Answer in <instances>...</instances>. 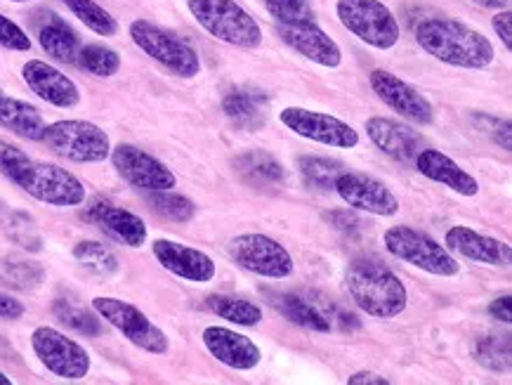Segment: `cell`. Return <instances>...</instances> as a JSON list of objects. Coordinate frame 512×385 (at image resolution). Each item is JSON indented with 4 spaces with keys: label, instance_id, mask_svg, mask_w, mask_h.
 <instances>
[{
    "label": "cell",
    "instance_id": "1",
    "mask_svg": "<svg viewBox=\"0 0 512 385\" xmlns=\"http://www.w3.org/2000/svg\"><path fill=\"white\" fill-rule=\"evenodd\" d=\"M416 41L437 62L458 69H487L496 50L487 36L451 17H428L416 26Z\"/></svg>",
    "mask_w": 512,
    "mask_h": 385
},
{
    "label": "cell",
    "instance_id": "2",
    "mask_svg": "<svg viewBox=\"0 0 512 385\" xmlns=\"http://www.w3.org/2000/svg\"><path fill=\"white\" fill-rule=\"evenodd\" d=\"M350 298L361 312L376 319H395L409 305V291L390 267L376 258L352 260L345 272Z\"/></svg>",
    "mask_w": 512,
    "mask_h": 385
},
{
    "label": "cell",
    "instance_id": "3",
    "mask_svg": "<svg viewBox=\"0 0 512 385\" xmlns=\"http://www.w3.org/2000/svg\"><path fill=\"white\" fill-rule=\"evenodd\" d=\"M187 8L199 26L222 43L244 50L262 45L260 24L236 0H187Z\"/></svg>",
    "mask_w": 512,
    "mask_h": 385
},
{
    "label": "cell",
    "instance_id": "4",
    "mask_svg": "<svg viewBox=\"0 0 512 385\" xmlns=\"http://www.w3.org/2000/svg\"><path fill=\"white\" fill-rule=\"evenodd\" d=\"M10 182H15V185L22 187L29 197L43 201V204L48 206H81L85 197H88L85 185L74 173L64 171V168L55 166V163L34 161L31 156L22 163V168L12 175Z\"/></svg>",
    "mask_w": 512,
    "mask_h": 385
},
{
    "label": "cell",
    "instance_id": "5",
    "mask_svg": "<svg viewBox=\"0 0 512 385\" xmlns=\"http://www.w3.org/2000/svg\"><path fill=\"white\" fill-rule=\"evenodd\" d=\"M385 249L392 256L404 260L418 270L435 274V277H456L461 272V263L451 256L446 246L437 244L428 234L413 230L406 225H395L385 232Z\"/></svg>",
    "mask_w": 512,
    "mask_h": 385
},
{
    "label": "cell",
    "instance_id": "6",
    "mask_svg": "<svg viewBox=\"0 0 512 385\" xmlns=\"http://www.w3.org/2000/svg\"><path fill=\"white\" fill-rule=\"evenodd\" d=\"M336 15L352 36L376 50H392L402 36L395 15L380 0H338Z\"/></svg>",
    "mask_w": 512,
    "mask_h": 385
},
{
    "label": "cell",
    "instance_id": "7",
    "mask_svg": "<svg viewBox=\"0 0 512 385\" xmlns=\"http://www.w3.org/2000/svg\"><path fill=\"white\" fill-rule=\"evenodd\" d=\"M52 152L74 163H102L111 154V140L90 121H57L45 128L43 140Z\"/></svg>",
    "mask_w": 512,
    "mask_h": 385
},
{
    "label": "cell",
    "instance_id": "8",
    "mask_svg": "<svg viewBox=\"0 0 512 385\" xmlns=\"http://www.w3.org/2000/svg\"><path fill=\"white\" fill-rule=\"evenodd\" d=\"M130 38L144 55H149L154 62H159L161 67L170 69L173 74L182 78H194L196 74H201V60L192 45L161 29V26L147 22V19H137V22L130 24Z\"/></svg>",
    "mask_w": 512,
    "mask_h": 385
},
{
    "label": "cell",
    "instance_id": "9",
    "mask_svg": "<svg viewBox=\"0 0 512 385\" xmlns=\"http://www.w3.org/2000/svg\"><path fill=\"white\" fill-rule=\"evenodd\" d=\"M93 310L97 312V317H102L116 331H121L140 350L152 352V355H166L168 352V336L135 305L118 298H95Z\"/></svg>",
    "mask_w": 512,
    "mask_h": 385
},
{
    "label": "cell",
    "instance_id": "10",
    "mask_svg": "<svg viewBox=\"0 0 512 385\" xmlns=\"http://www.w3.org/2000/svg\"><path fill=\"white\" fill-rule=\"evenodd\" d=\"M31 348L52 376L64 381H81L90 371V355L81 343L64 336L52 326H38L31 336Z\"/></svg>",
    "mask_w": 512,
    "mask_h": 385
},
{
    "label": "cell",
    "instance_id": "11",
    "mask_svg": "<svg viewBox=\"0 0 512 385\" xmlns=\"http://www.w3.org/2000/svg\"><path fill=\"white\" fill-rule=\"evenodd\" d=\"M229 256L246 272L265 279H286L295 270L291 253L267 234H239L229 241Z\"/></svg>",
    "mask_w": 512,
    "mask_h": 385
},
{
    "label": "cell",
    "instance_id": "12",
    "mask_svg": "<svg viewBox=\"0 0 512 385\" xmlns=\"http://www.w3.org/2000/svg\"><path fill=\"white\" fill-rule=\"evenodd\" d=\"M279 121L295 135L305 140L319 142V145L333 149H354L359 147V133L350 123L336 119V116L324 112H312L305 107H286L279 114Z\"/></svg>",
    "mask_w": 512,
    "mask_h": 385
},
{
    "label": "cell",
    "instance_id": "13",
    "mask_svg": "<svg viewBox=\"0 0 512 385\" xmlns=\"http://www.w3.org/2000/svg\"><path fill=\"white\" fill-rule=\"evenodd\" d=\"M114 163L116 173L121 175L128 185L137 189H147V192H166L177 185L175 173L170 171L166 163L154 159L152 154L142 152L135 145H118L111 147L109 154Z\"/></svg>",
    "mask_w": 512,
    "mask_h": 385
},
{
    "label": "cell",
    "instance_id": "14",
    "mask_svg": "<svg viewBox=\"0 0 512 385\" xmlns=\"http://www.w3.org/2000/svg\"><path fill=\"white\" fill-rule=\"evenodd\" d=\"M333 189L354 211L380 215V218H392V215L399 213V199L395 197V192L373 175L343 171L338 175Z\"/></svg>",
    "mask_w": 512,
    "mask_h": 385
},
{
    "label": "cell",
    "instance_id": "15",
    "mask_svg": "<svg viewBox=\"0 0 512 385\" xmlns=\"http://www.w3.org/2000/svg\"><path fill=\"white\" fill-rule=\"evenodd\" d=\"M369 83L373 93L378 95V100L387 104L392 112L404 116L406 121L418 123V126H430V123L435 121V109H432V104L425 100V95H420L411 83H406L404 78L390 74V71L385 69H376L371 71Z\"/></svg>",
    "mask_w": 512,
    "mask_h": 385
},
{
    "label": "cell",
    "instance_id": "16",
    "mask_svg": "<svg viewBox=\"0 0 512 385\" xmlns=\"http://www.w3.org/2000/svg\"><path fill=\"white\" fill-rule=\"evenodd\" d=\"M281 41L293 48L305 60L319 67L336 69L343 62V50L340 45L326 34L314 19H300V22H281L277 24Z\"/></svg>",
    "mask_w": 512,
    "mask_h": 385
},
{
    "label": "cell",
    "instance_id": "17",
    "mask_svg": "<svg viewBox=\"0 0 512 385\" xmlns=\"http://www.w3.org/2000/svg\"><path fill=\"white\" fill-rule=\"evenodd\" d=\"M152 251L163 270L173 272L175 277L185 279V282L208 284L218 274L213 258L199 249H192V246L177 244V241L170 239H156L152 244Z\"/></svg>",
    "mask_w": 512,
    "mask_h": 385
},
{
    "label": "cell",
    "instance_id": "18",
    "mask_svg": "<svg viewBox=\"0 0 512 385\" xmlns=\"http://www.w3.org/2000/svg\"><path fill=\"white\" fill-rule=\"evenodd\" d=\"M22 78L31 93L59 109H74L81 102V90L67 74L43 60H29L22 67Z\"/></svg>",
    "mask_w": 512,
    "mask_h": 385
},
{
    "label": "cell",
    "instance_id": "19",
    "mask_svg": "<svg viewBox=\"0 0 512 385\" xmlns=\"http://www.w3.org/2000/svg\"><path fill=\"white\" fill-rule=\"evenodd\" d=\"M203 345L220 364L236 371H251L260 364L262 352L251 338L227 326H208L203 331Z\"/></svg>",
    "mask_w": 512,
    "mask_h": 385
},
{
    "label": "cell",
    "instance_id": "20",
    "mask_svg": "<svg viewBox=\"0 0 512 385\" xmlns=\"http://www.w3.org/2000/svg\"><path fill=\"white\" fill-rule=\"evenodd\" d=\"M444 244L451 253H458V256L475 260V263L482 265L508 267L512 260V251L505 241L487 237V234H479L463 225L451 227V230L446 232Z\"/></svg>",
    "mask_w": 512,
    "mask_h": 385
},
{
    "label": "cell",
    "instance_id": "21",
    "mask_svg": "<svg viewBox=\"0 0 512 385\" xmlns=\"http://www.w3.org/2000/svg\"><path fill=\"white\" fill-rule=\"evenodd\" d=\"M366 133H369V140L380 152L402 163L416 161L418 152L425 147L423 137L416 130L406 126V123L385 119V116H373V119L366 121Z\"/></svg>",
    "mask_w": 512,
    "mask_h": 385
},
{
    "label": "cell",
    "instance_id": "22",
    "mask_svg": "<svg viewBox=\"0 0 512 385\" xmlns=\"http://www.w3.org/2000/svg\"><path fill=\"white\" fill-rule=\"evenodd\" d=\"M88 218L102 232H107L111 239H116L123 246H130V249H140L144 241H147V225H144L140 215L109 204V201H95L90 206Z\"/></svg>",
    "mask_w": 512,
    "mask_h": 385
},
{
    "label": "cell",
    "instance_id": "23",
    "mask_svg": "<svg viewBox=\"0 0 512 385\" xmlns=\"http://www.w3.org/2000/svg\"><path fill=\"white\" fill-rule=\"evenodd\" d=\"M413 163H416V168L425 175V178L454 189V192L461 194V197H475L479 192V182L472 178L468 171H463L451 156L439 152V149L423 147Z\"/></svg>",
    "mask_w": 512,
    "mask_h": 385
},
{
    "label": "cell",
    "instance_id": "24",
    "mask_svg": "<svg viewBox=\"0 0 512 385\" xmlns=\"http://www.w3.org/2000/svg\"><path fill=\"white\" fill-rule=\"evenodd\" d=\"M38 43L52 60L64 64H76L78 52H81V41H78L76 31L52 12H45L41 24H38Z\"/></svg>",
    "mask_w": 512,
    "mask_h": 385
},
{
    "label": "cell",
    "instance_id": "25",
    "mask_svg": "<svg viewBox=\"0 0 512 385\" xmlns=\"http://www.w3.org/2000/svg\"><path fill=\"white\" fill-rule=\"evenodd\" d=\"M0 128L24 137V140L41 142L48 123H45L34 104L17 100V97L0 95Z\"/></svg>",
    "mask_w": 512,
    "mask_h": 385
},
{
    "label": "cell",
    "instance_id": "26",
    "mask_svg": "<svg viewBox=\"0 0 512 385\" xmlns=\"http://www.w3.org/2000/svg\"><path fill=\"white\" fill-rule=\"evenodd\" d=\"M267 97L251 88H239L225 95L222 100V112L236 128L241 130H260L267 121Z\"/></svg>",
    "mask_w": 512,
    "mask_h": 385
},
{
    "label": "cell",
    "instance_id": "27",
    "mask_svg": "<svg viewBox=\"0 0 512 385\" xmlns=\"http://www.w3.org/2000/svg\"><path fill=\"white\" fill-rule=\"evenodd\" d=\"M272 305L279 310L281 317L295 326H303L307 331L328 334L333 329L328 317L324 315V310H321V305L312 298L295 296V293H274Z\"/></svg>",
    "mask_w": 512,
    "mask_h": 385
},
{
    "label": "cell",
    "instance_id": "28",
    "mask_svg": "<svg viewBox=\"0 0 512 385\" xmlns=\"http://www.w3.org/2000/svg\"><path fill=\"white\" fill-rule=\"evenodd\" d=\"M45 282V270L36 260L17 256L0 258V284L8 286L12 291H36Z\"/></svg>",
    "mask_w": 512,
    "mask_h": 385
},
{
    "label": "cell",
    "instance_id": "29",
    "mask_svg": "<svg viewBox=\"0 0 512 385\" xmlns=\"http://www.w3.org/2000/svg\"><path fill=\"white\" fill-rule=\"evenodd\" d=\"M234 166L236 173L251 185H281L286 178L284 166L272 154L260 152V149H251V152L236 156Z\"/></svg>",
    "mask_w": 512,
    "mask_h": 385
},
{
    "label": "cell",
    "instance_id": "30",
    "mask_svg": "<svg viewBox=\"0 0 512 385\" xmlns=\"http://www.w3.org/2000/svg\"><path fill=\"white\" fill-rule=\"evenodd\" d=\"M208 310L220 319L239 324V326H258L262 322V308L258 303H251L246 298L225 296V293H215V296L206 298Z\"/></svg>",
    "mask_w": 512,
    "mask_h": 385
},
{
    "label": "cell",
    "instance_id": "31",
    "mask_svg": "<svg viewBox=\"0 0 512 385\" xmlns=\"http://www.w3.org/2000/svg\"><path fill=\"white\" fill-rule=\"evenodd\" d=\"M74 258L78 260V265L93 272L95 277H114L118 267H121L116 253L109 246L97 244V241H81V244H76Z\"/></svg>",
    "mask_w": 512,
    "mask_h": 385
},
{
    "label": "cell",
    "instance_id": "32",
    "mask_svg": "<svg viewBox=\"0 0 512 385\" xmlns=\"http://www.w3.org/2000/svg\"><path fill=\"white\" fill-rule=\"evenodd\" d=\"M0 230L8 234L10 241H15L17 246H22L24 251H41L43 239L36 232L34 220L26 213L19 211H3L0 215Z\"/></svg>",
    "mask_w": 512,
    "mask_h": 385
},
{
    "label": "cell",
    "instance_id": "33",
    "mask_svg": "<svg viewBox=\"0 0 512 385\" xmlns=\"http://www.w3.org/2000/svg\"><path fill=\"white\" fill-rule=\"evenodd\" d=\"M67 8L74 12V17L88 26L90 31H95L97 36H116L118 34V22L109 15L102 5H97L95 0H62Z\"/></svg>",
    "mask_w": 512,
    "mask_h": 385
},
{
    "label": "cell",
    "instance_id": "34",
    "mask_svg": "<svg viewBox=\"0 0 512 385\" xmlns=\"http://www.w3.org/2000/svg\"><path fill=\"white\" fill-rule=\"evenodd\" d=\"M52 310H55V317L59 319V322H62L64 326H69V329H74L76 334H83V336H100L102 334V322L97 319V312L85 310V308H81V305H74L71 300H64V298L55 300Z\"/></svg>",
    "mask_w": 512,
    "mask_h": 385
},
{
    "label": "cell",
    "instance_id": "35",
    "mask_svg": "<svg viewBox=\"0 0 512 385\" xmlns=\"http://www.w3.org/2000/svg\"><path fill=\"white\" fill-rule=\"evenodd\" d=\"M343 163L326 159V156H303L300 159V173H303V180L314 189H321V192H328L336 185L338 175L343 173Z\"/></svg>",
    "mask_w": 512,
    "mask_h": 385
},
{
    "label": "cell",
    "instance_id": "36",
    "mask_svg": "<svg viewBox=\"0 0 512 385\" xmlns=\"http://www.w3.org/2000/svg\"><path fill=\"white\" fill-rule=\"evenodd\" d=\"M76 64L88 71V74L109 78L118 74V69H121V57H118L116 50L104 48V45H85L78 52Z\"/></svg>",
    "mask_w": 512,
    "mask_h": 385
},
{
    "label": "cell",
    "instance_id": "37",
    "mask_svg": "<svg viewBox=\"0 0 512 385\" xmlns=\"http://www.w3.org/2000/svg\"><path fill=\"white\" fill-rule=\"evenodd\" d=\"M477 362L491 371H505L510 364V341L508 336H484L475 345Z\"/></svg>",
    "mask_w": 512,
    "mask_h": 385
},
{
    "label": "cell",
    "instance_id": "38",
    "mask_svg": "<svg viewBox=\"0 0 512 385\" xmlns=\"http://www.w3.org/2000/svg\"><path fill=\"white\" fill-rule=\"evenodd\" d=\"M149 204H152L161 215L175 220V223H189L196 215L194 201L182 197V194H173L170 189H166V192H152Z\"/></svg>",
    "mask_w": 512,
    "mask_h": 385
},
{
    "label": "cell",
    "instance_id": "39",
    "mask_svg": "<svg viewBox=\"0 0 512 385\" xmlns=\"http://www.w3.org/2000/svg\"><path fill=\"white\" fill-rule=\"evenodd\" d=\"M269 15L281 22H300V19H312L310 0H262Z\"/></svg>",
    "mask_w": 512,
    "mask_h": 385
},
{
    "label": "cell",
    "instance_id": "40",
    "mask_svg": "<svg viewBox=\"0 0 512 385\" xmlns=\"http://www.w3.org/2000/svg\"><path fill=\"white\" fill-rule=\"evenodd\" d=\"M0 48L15 50V52L31 50V38L26 36V31L5 15H0Z\"/></svg>",
    "mask_w": 512,
    "mask_h": 385
},
{
    "label": "cell",
    "instance_id": "41",
    "mask_svg": "<svg viewBox=\"0 0 512 385\" xmlns=\"http://www.w3.org/2000/svg\"><path fill=\"white\" fill-rule=\"evenodd\" d=\"M26 159H29V154H24L22 149L10 145V142L0 140V173H3L5 178L12 180V175L22 168V163Z\"/></svg>",
    "mask_w": 512,
    "mask_h": 385
},
{
    "label": "cell",
    "instance_id": "42",
    "mask_svg": "<svg viewBox=\"0 0 512 385\" xmlns=\"http://www.w3.org/2000/svg\"><path fill=\"white\" fill-rule=\"evenodd\" d=\"M491 26H494L496 36H501V41L505 45V50H512V12L508 10H498L494 19H491Z\"/></svg>",
    "mask_w": 512,
    "mask_h": 385
},
{
    "label": "cell",
    "instance_id": "43",
    "mask_svg": "<svg viewBox=\"0 0 512 385\" xmlns=\"http://www.w3.org/2000/svg\"><path fill=\"white\" fill-rule=\"evenodd\" d=\"M24 312H26V308L19 303L17 298H12V296H8V293L0 291V317L19 319V317H24Z\"/></svg>",
    "mask_w": 512,
    "mask_h": 385
},
{
    "label": "cell",
    "instance_id": "44",
    "mask_svg": "<svg viewBox=\"0 0 512 385\" xmlns=\"http://www.w3.org/2000/svg\"><path fill=\"white\" fill-rule=\"evenodd\" d=\"M489 315L498 319V322L510 324L512 322V298L510 296H501L496 298L494 303L489 305Z\"/></svg>",
    "mask_w": 512,
    "mask_h": 385
},
{
    "label": "cell",
    "instance_id": "45",
    "mask_svg": "<svg viewBox=\"0 0 512 385\" xmlns=\"http://www.w3.org/2000/svg\"><path fill=\"white\" fill-rule=\"evenodd\" d=\"M489 121L494 123V130H489V133L494 135V140L505 149V152H510V149H512L510 121H498V119H489Z\"/></svg>",
    "mask_w": 512,
    "mask_h": 385
},
{
    "label": "cell",
    "instance_id": "46",
    "mask_svg": "<svg viewBox=\"0 0 512 385\" xmlns=\"http://www.w3.org/2000/svg\"><path fill=\"white\" fill-rule=\"evenodd\" d=\"M347 383L350 385H390V381H387L385 376L373 374V371H359V374L347 378Z\"/></svg>",
    "mask_w": 512,
    "mask_h": 385
},
{
    "label": "cell",
    "instance_id": "47",
    "mask_svg": "<svg viewBox=\"0 0 512 385\" xmlns=\"http://www.w3.org/2000/svg\"><path fill=\"white\" fill-rule=\"evenodd\" d=\"M475 5H482V8L489 10H508L510 8V0H472Z\"/></svg>",
    "mask_w": 512,
    "mask_h": 385
},
{
    "label": "cell",
    "instance_id": "48",
    "mask_svg": "<svg viewBox=\"0 0 512 385\" xmlns=\"http://www.w3.org/2000/svg\"><path fill=\"white\" fill-rule=\"evenodd\" d=\"M0 385H12V381H10V376H5L3 371H0Z\"/></svg>",
    "mask_w": 512,
    "mask_h": 385
},
{
    "label": "cell",
    "instance_id": "49",
    "mask_svg": "<svg viewBox=\"0 0 512 385\" xmlns=\"http://www.w3.org/2000/svg\"><path fill=\"white\" fill-rule=\"evenodd\" d=\"M10 3H31V0H10Z\"/></svg>",
    "mask_w": 512,
    "mask_h": 385
},
{
    "label": "cell",
    "instance_id": "50",
    "mask_svg": "<svg viewBox=\"0 0 512 385\" xmlns=\"http://www.w3.org/2000/svg\"><path fill=\"white\" fill-rule=\"evenodd\" d=\"M0 95H3V90H0Z\"/></svg>",
    "mask_w": 512,
    "mask_h": 385
}]
</instances>
